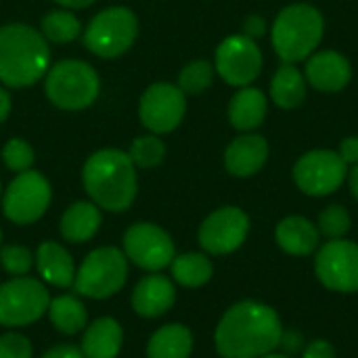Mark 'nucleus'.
Wrapping results in <instances>:
<instances>
[{
  "label": "nucleus",
  "instance_id": "obj_9",
  "mask_svg": "<svg viewBox=\"0 0 358 358\" xmlns=\"http://www.w3.org/2000/svg\"><path fill=\"white\" fill-rule=\"evenodd\" d=\"M348 176V166L338 151L313 149L304 153L294 166L296 187L310 197H325L336 193Z\"/></svg>",
  "mask_w": 358,
  "mask_h": 358
},
{
  "label": "nucleus",
  "instance_id": "obj_8",
  "mask_svg": "<svg viewBox=\"0 0 358 358\" xmlns=\"http://www.w3.org/2000/svg\"><path fill=\"white\" fill-rule=\"evenodd\" d=\"M48 304L50 296L38 279L15 277L0 285V325H29L48 310Z\"/></svg>",
  "mask_w": 358,
  "mask_h": 358
},
{
  "label": "nucleus",
  "instance_id": "obj_40",
  "mask_svg": "<svg viewBox=\"0 0 358 358\" xmlns=\"http://www.w3.org/2000/svg\"><path fill=\"white\" fill-rule=\"evenodd\" d=\"M8 113H10V94L4 88H0V124L8 117Z\"/></svg>",
  "mask_w": 358,
  "mask_h": 358
},
{
  "label": "nucleus",
  "instance_id": "obj_4",
  "mask_svg": "<svg viewBox=\"0 0 358 358\" xmlns=\"http://www.w3.org/2000/svg\"><path fill=\"white\" fill-rule=\"evenodd\" d=\"M325 34L323 13L306 2L281 8L271 27V44L283 63L306 61L321 44Z\"/></svg>",
  "mask_w": 358,
  "mask_h": 358
},
{
  "label": "nucleus",
  "instance_id": "obj_18",
  "mask_svg": "<svg viewBox=\"0 0 358 358\" xmlns=\"http://www.w3.org/2000/svg\"><path fill=\"white\" fill-rule=\"evenodd\" d=\"M174 300H176V289L172 281L164 275H149L136 283L132 294V308L141 317L155 319L168 313Z\"/></svg>",
  "mask_w": 358,
  "mask_h": 358
},
{
  "label": "nucleus",
  "instance_id": "obj_14",
  "mask_svg": "<svg viewBox=\"0 0 358 358\" xmlns=\"http://www.w3.org/2000/svg\"><path fill=\"white\" fill-rule=\"evenodd\" d=\"M124 254L145 271H162L174 260V241L157 224L138 222L124 233Z\"/></svg>",
  "mask_w": 358,
  "mask_h": 358
},
{
  "label": "nucleus",
  "instance_id": "obj_12",
  "mask_svg": "<svg viewBox=\"0 0 358 358\" xmlns=\"http://www.w3.org/2000/svg\"><path fill=\"white\" fill-rule=\"evenodd\" d=\"M315 273L331 292H358V243L348 239H329L317 252Z\"/></svg>",
  "mask_w": 358,
  "mask_h": 358
},
{
  "label": "nucleus",
  "instance_id": "obj_31",
  "mask_svg": "<svg viewBox=\"0 0 358 358\" xmlns=\"http://www.w3.org/2000/svg\"><path fill=\"white\" fill-rule=\"evenodd\" d=\"M350 227H352L350 214L340 203H331L319 214V227L317 229L327 239H344V235L350 231Z\"/></svg>",
  "mask_w": 358,
  "mask_h": 358
},
{
  "label": "nucleus",
  "instance_id": "obj_32",
  "mask_svg": "<svg viewBox=\"0 0 358 358\" xmlns=\"http://www.w3.org/2000/svg\"><path fill=\"white\" fill-rule=\"evenodd\" d=\"M34 149L27 141L23 138H10L6 141V145L2 147V162L8 170L21 174V172H27L31 166H34Z\"/></svg>",
  "mask_w": 358,
  "mask_h": 358
},
{
  "label": "nucleus",
  "instance_id": "obj_36",
  "mask_svg": "<svg viewBox=\"0 0 358 358\" xmlns=\"http://www.w3.org/2000/svg\"><path fill=\"white\" fill-rule=\"evenodd\" d=\"M302 358H336V350L327 340H315L306 344Z\"/></svg>",
  "mask_w": 358,
  "mask_h": 358
},
{
  "label": "nucleus",
  "instance_id": "obj_7",
  "mask_svg": "<svg viewBox=\"0 0 358 358\" xmlns=\"http://www.w3.org/2000/svg\"><path fill=\"white\" fill-rule=\"evenodd\" d=\"M138 21L128 6H109L96 13L84 29V46L103 59L124 55L136 40Z\"/></svg>",
  "mask_w": 358,
  "mask_h": 358
},
{
  "label": "nucleus",
  "instance_id": "obj_24",
  "mask_svg": "<svg viewBox=\"0 0 358 358\" xmlns=\"http://www.w3.org/2000/svg\"><path fill=\"white\" fill-rule=\"evenodd\" d=\"M101 227V208L92 201H76L61 216V235L71 243L90 241Z\"/></svg>",
  "mask_w": 358,
  "mask_h": 358
},
{
  "label": "nucleus",
  "instance_id": "obj_20",
  "mask_svg": "<svg viewBox=\"0 0 358 358\" xmlns=\"http://www.w3.org/2000/svg\"><path fill=\"white\" fill-rule=\"evenodd\" d=\"M275 239L285 254L310 256L319 248L321 233L304 216H287L275 229Z\"/></svg>",
  "mask_w": 358,
  "mask_h": 358
},
{
  "label": "nucleus",
  "instance_id": "obj_26",
  "mask_svg": "<svg viewBox=\"0 0 358 358\" xmlns=\"http://www.w3.org/2000/svg\"><path fill=\"white\" fill-rule=\"evenodd\" d=\"M46 313L50 317V323L61 334H67V336L84 331L86 321H88L86 306L76 296H59V298L50 300Z\"/></svg>",
  "mask_w": 358,
  "mask_h": 358
},
{
  "label": "nucleus",
  "instance_id": "obj_19",
  "mask_svg": "<svg viewBox=\"0 0 358 358\" xmlns=\"http://www.w3.org/2000/svg\"><path fill=\"white\" fill-rule=\"evenodd\" d=\"M268 113V101L266 94L256 86H243L239 88L227 109L229 122L239 132H252L258 126L264 124V117Z\"/></svg>",
  "mask_w": 358,
  "mask_h": 358
},
{
  "label": "nucleus",
  "instance_id": "obj_10",
  "mask_svg": "<svg viewBox=\"0 0 358 358\" xmlns=\"http://www.w3.org/2000/svg\"><path fill=\"white\" fill-rule=\"evenodd\" d=\"M50 197H52V191H50L48 180L36 170H27V172L17 174V178H13V182L4 191L2 210L10 222L31 224L44 216V212L48 210Z\"/></svg>",
  "mask_w": 358,
  "mask_h": 358
},
{
  "label": "nucleus",
  "instance_id": "obj_23",
  "mask_svg": "<svg viewBox=\"0 0 358 358\" xmlns=\"http://www.w3.org/2000/svg\"><path fill=\"white\" fill-rule=\"evenodd\" d=\"M308 82L294 63H283L271 80V101L281 109H296L306 101Z\"/></svg>",
  "mask_w": 358,
  "mask_h": 358
},
{
  "label": "nucleus",
  "instance_id": "obj_27",
  "mask_svg": "<svg viewBox=\"0 0 358 358\" xmlns=\"http://www.w3.org/2000/svg\"><path fill=\"white\" fill-rule=\"evenodd\" d=\"M170 268H172V277L176 279V283H180L185 287H201L214 275V266H212L210 258L206 254H197V252L174 256Z\"/></svg>",
  "mask_w": 358,
  "mask_h": 358
},
{
  "label": "nucleus",
  "instance_id": "obj_28",
  "mask_svg": "<svg viewBox=\"0 0 358 358\" xmlns=\"http://www.w3.org/2000/svg\"><path fill=\"white\" fill-rule=\"evenodd\" d=\"M80 34H82V23L67 8L65 10H50L42 17V36L48 42L67 44V42H73Z\"/></svg>",
  "mask_w": 358,
  "mask_h": 358
},
{
  "label": "nucleus",
  "instance_id": "obj_29",
  "mask_svg": "<svg viewBox=\"0 0 358 358\" xmlns=\"http://www.w3.org/2000/svg\"><path fill=\"white\" fill-rule=\"evenodd\" d=\"M128 155H130V159H132V164L136 168L151 170V168H157L164 162L166 145L157 134L138 136V138L132 141V145L128 149Z\"/></svg>",
  "mask_w": 358,
  "mask_h": 358
},
{
  "label": "nucleus",
  "instance_id": "obj_39",
  "mask_svg": "<svg viewBox=\"0 0 358 358\" xmlns=\"http://www.w3.org/2000/svg\"><path fill=\"white\" fill-rule=\"evenodd\" d=\"M42 358H86L82 348H76L71 344H59L55 348H50Z\"/></svg>",
  "mask_w": 358,
  "mask_h": 358
},
{
  "label": "nucleus",
  "instance_id": "obj_3",
  "mask_svg": "<svg viewBox=\"0 0 358 358\" xmlns=\"http://www.w3.org/2000/svg\"><path fill=\"white\" fill-rule=\"evenodd\" d=\"M50 67L48 40L25 23L0 27V82L27 88L42 80Z\"/></svg>",
  "mask_w": 358,
  "mask_h": 358
},
{
  "label": "nucleus",
  "instance_id": "obj_38",
  "mask_svg": "<svg viewBox=\"0 0 358 358\" xmlns=\"http://www.w3.org/2000/svg\"><path fill=\"white\" fill-rule=\"evenodd\" d=\"M304 338L298 331H283L281 340H279V348H283L287 355H296L298 350H302Z\"/></svg>",
  "mask_w": 358,
  "mask_h": 358
},
{
  "label": "nucleus",
  "instance_id": "obj_1",
  "mask_svg": "<svg viewBox=\"0 0 358 358\" xmlns=\"http://www.w3.org/2000/svg\"><path fill=\"white\" fill-rule=\"evenodd\" d=\"M281 334L277 310L262 302L243 300L222 315L214 344L222 358H260L279 348Z\"/></svg>",
  "mask_w": 358,
  "mask_h": 358
},
{
  "label": "nucleus",
  "instance_id": "obj_42",
  "mask_svg": "<svg viewBox=\"0 0 358 358\" xmlns=\"http://www.w3.org/2000/svg\"><path fill=\"white\" fill-rule=\"evenodd\" d=\"M348 185H350V191H352L355 199L358 201V164L352 166V170H350V174H348Z\"/></svg>",
  "mask_w": 358,
  "mask_h": 358
},
{
  "label": "nucleus",
  "instance_id": "obj_13",
  "mask_svg": "<svg viewBox=\"0 0 358 358\" xmlns=\"http://www.w3.org/2000/svg\"><path fill=\"white\" fill-rule=\"evenodd\" d=\"M187 113L185 92L176 84L155 82L151 84L138 103L141 124L153 134H168L180 126Z\"/></svg>",
  "mask_w": 358,
  "mask_h": 358
},
{
  "label": "nucleus",
  "instance_id": "obj_11",
  "mask_svg": "<svg viewBox=\"0 0 358 358\" xmlns=\"http://www.w3.org/2000/svg\"><path fill=\"white\" fill-rule=\"evenodd\" d=\"M262 50L256 40H250L243 34H235L218 44L214 69L227 84L243 88L256 82L262 71Z\"/></svg>",
  "mask_w": 358,
  "mask_h": 358
},
{
  "label": "nucleus",
  "instance_id": "obj_45",
  "mask_svg": "<svg viewBox=\"0 0 358 358\" xmlns=\"http://www.w3.org/2000/svg\"><path fill=\"white\" fill-rule=\"evenodd\" d=\"M0 193H2V185H0Z\"/></svg>",
  "mask_w": 358,
  "mask_h": 358
},
{
  "label": "nucleus",
  "instance_id": "obj_16",
  "mask_svg": "<svg viewBox=\"0 0 358 358\" xmlns=\"http://www.w3.org/2000/svg\"><path fill=\"white\" fill-rule=\"evenodd\" d=\"M304 78L308 86L321 92H340L352 80L350 61L338 50H315L306 59Z\"/></svg>",
  "mask_w": 358,
  "mask_h": 358
},
{
  "label": "nucleus",
  "instance_id": "obj_41",
  "mask_svg": "<svg viewBox=\"0 0 358 358\" xmlns=\"http://www.w3.org/2000/svg\"><path fill=\"white\" fill-rule=\"evenodd\" d=\"M57 4H61V6H65V8H86V6H90L94 0H55Z\"/></svg>",
  "mask_w": 358,
  "mask_h": 358
},
{
  "label": "nucleus",
  "instance_id": "obj_21",
  "mask_svg": "<svg viewBox=\"0 0 358 358\" xmlns=\"http://www.w3.org/2000/svg\"><path fill=\"white\" fill-rule=\"evenodd\" d=\"M36 268H38L40 277L55 287L73 285V279H76L73 258L63 245H59L55 241L40 243V248L36 252Z\"/></svg>",
  "mask_w": 358,
  "mask_h": 358
},
{
  "label": "nucleus",
  "instance_id": "obj_37",
  "mask_svg": "<svg viewBox=\"0 0 358 358\" xmlns=\"http://www.w3.org/2000/svg\"><path fill=\"white\" fill-rule=\"evenodd\" d=\"M338 153H340V157L344 159L346 166H355V164H358V136H346V138L340 143Z\"/></svg>",
  "mask_w": 358,
  "mask_h": 358
},
{
  "label": "nucleus",
  "instance_id": "obj_30",
  "mask_svg": "<svg viewBox=\"0 0 358 358\" xmlns=\"http://www.w3.org/2000/svg\"><path fill=\"white\" fill-rule=\"evenodd\" d=\"M214 65L210 61L197 59L191 61L182 67V71L178 73V88L185 94H199L203 90H208L214 82Z\"/></svg>",
  "mask_w": 358,
  "mask_h": 358
},
{
  "label": "nucleus",
  "instance_id": "obj_33",
  "mask_svg": "<svg viewBox=\"0 0 358 358\" xmlns=\"http://www.w3.org/2000/svg\"><path fill=\"white\" fill-rule=\"evenodd\" d=\"M34 254L23 245H4L0 250V264L8 275L25 277L34 266Z\"/></svg>",
  "mask_w": 358,
  "mask_h": 358
},
{
  "label": "nucleus",
  "instance_id": "obj_43",
  "mask_svg": "<svg viewBox=\"0 0 358 358\" xmlns=\"http://www.w3.org/2000/svg\"><path fill=\"white\" fill-rule=\"evenodd\" d=\"M260 358H289L287 355H277V352H271V355H264V357Z\"/></svg>",
  "mask_w": 358,
  "mask_h": 358
},
{
  "label": "nucleus",
  "instance_id": "obj_5",
  "mask_svg": "<svg viewBox=\"0 0 358 358\" xmlns=\"http://www.w3.org/2000/svg\"><path fill=\"white\" fill-rule=\"evenodd\" d=\"M101 90V78L96 69L78 59H65L48 67L44 76L46 99L65 111H80L90 107Z\"/></svg>",
  "mask_w": 358,
  "mask_h": 358
},
{
  "label": "nucleus",
  "instance_id": "obj_34",
  "mask_svg": "<svg viewBox=\"0 0 358 358\" xmlns=\"http://www.w3.org/2000/svg\"><path fill=\"white\" fill-rule=\"evenodd\" d=\"M31 342L21 334H4L0 338V358H31Z\"/></svg>",
  "mask_w": 358,
  "mask_h": 358
},
{
  "label": "nucleus",
  "instance_id": "obj_35",
  "mask_svg": "<svg viewBox=\"0 0 358 358\" xmlns=\"http://www.w3.org/2000/svg\"><path fill=\"white\" fill-rule=\"evenodd\" d=\"M266 31H268V25L262 15H250L243 21V36L250 40H260L266 36Z\"/></svg>",
  "mask_w": 358,
  "mask_h": 358
},
{
  "label": "nucleus",
  "instance_id": "obj_6",
  "mask_svg": "<svg viewBox=\"0 0 358 358\" xmlns=\"http://www.w3.org/2000/svg\"><path fill=\"white\" fill-rule=\"evenodd\" d=\"M128 277V258L117 248L92 250L76 271L73 287L80 296L105 300L117 294Z\"/></svg>",
  "mask_w": 358,
  "mask_h": 358
},
{
  "label": "nucleus",
  "instance_id": "obj_2",
  "mask_svg": "<svg viewBox=\"0 0 358 358\" xmlns=\"http://www.w3.org/2000/svg\"><path fill=\"white\" fill-rule=\"evenodd\" d=\"M82 182L92 203L107 212L128 210L138 191L136 166L117 149L94 151L82 168Z\"/></svg>",
  "mask_w": 358,
  "mask_h": 358
},
{
  "label": "nucleus",
  "instance_id": "obj_25",
  "mask_svg": "<svg viewBox=\"0 0 358 358\" xmlns=\"http://www.w3.org/2000/svg\"><path fill=\"white\" fill-rule=\"evenodd\" d=\"M191 352L193 336L180 323L159 327L147 344V358H189Z\"/></svg>",
  "mask_w": 358,
  "mask_h": 358
},
{
  "label": "nucleus",
  "instance_id": "obj_44",
  "mask_svg": "<svg viewBox=\"0 0 358 358\" xmlns=\"http://www.w3.org/2000/svg\"><path fill=\"white\" fill-rule=\"evenodd\" d=\"M0 241H2V231H0Z\"/></svg>",
  "mask_w": 358,
  "mask_h": 358
},
{
  "label": "nucleus",
  "instance_id": "obj_17",
  "mask_svg": "<svg viewBox=\"0 0 358 358\" xmlns=\"http://www.w3.org/2000/svg\"><path fill=\"white\" fill-rule=\"evenodd\" d=\"M268 159V141L260 134H239L224 151V168L237 178L258 174Z\"/></svg>",
  "mask_w": 358,
  "mask_h": 358
},
{
  "label": "nucleus",
  "instance_id": "obj_15",
  "mask_svg": "<svg viewBox=\"0 0 358 358\" xmlns=\"http://www.w3.org/2000/svg\"><path fill=\"white\" fill-rule=\"evenodd\" d=\"M248 233L250 218L241 208H218L201 222L199 245L214 256H224L239 250L248 239Z\"/></svg>",
  "mask_w": 358,
  "mask_h": 358
},
{
  "label": "nucleus",
  "instance_id": "obj_22",
  "mask_svg": "<svg viewBox=\"0 0 358 358\" xmlns=\"http://www.w3.org/2000/svg\"><path fill=\"white\" fill-rule=\"evenodd\" d=\"M122 325L111 317H103L84 329L80 348L86 358H115L122 350Z\"/></svg>",
  "mask_w": 358,
  "mask_h": 358
}]
</instances>
